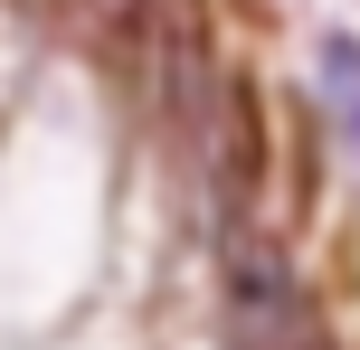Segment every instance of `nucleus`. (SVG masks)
Masks as SVG:
<instances>
[{"label": "nucleus", "instance_id": "f257e3e1", "mask_svg": "<svg viewBox=\"0 0 360 350\" xmlns=\"http://www.w3.org/2000/svg\"><path fill=\"white\" fill-rule=\"evenodd\" d=\"M209 322H218V350H323L332 341L294 237L266 218L209 227Z\"/></svg>", "mask_w": 360, "mask_h": 350}, {"label": "nucleus", "instance_id": "f03ea898", "mask_svg": "<svg viewBox=\"0 0 360 350\" xmlns=\"http://www.w3.org/2000/svg\"><path fill=\"white\" fill-rule=\"evenodd\" d=\"M313 123L332 133L342 152H360V38L351 29H323L313 38Z\"/></svg>", "mask_w": 360, "mask_h": 350}, {"label": "nucleus", "instance_id": "7ed1b4c3", "mask_svg": "<svg viewBox=\"0 0 360 350\" xmlns=\"http://www.w3.org/2000/svg\"><path fill=\"white\" fill-rule=\"evenodd\" d=\"M57 19H67L95 57H133L143 29H152V0H57Z\"/></svg>", "mask_w": 360, "mask_h": 350}, {"label": "nucleus", "instance_id": "20e7f679", "mask_svg": "<svg viewBox=\"0 0 360 350\" xmlns=\"http://www.w3.org/2000/svg\"><path fill=\"white\" fill-rule=\"evenodd\" d=\"M323 350H360V341H342V332H332V341H323Z\"/></svg>", "mask_w": 360, "mask_h": 350}]
</instances>
